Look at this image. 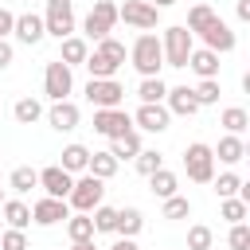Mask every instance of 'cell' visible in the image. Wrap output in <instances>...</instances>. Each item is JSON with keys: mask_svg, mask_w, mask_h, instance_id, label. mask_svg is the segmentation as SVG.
<instances>
[{"mask_svg": "<svg viewBox=\"0 0 250 250\" xmlns=\"http://www.w3.org/2000/svg\"><path fill=\"white\" fill-rule=\"evenodd\" d=\"M129 62H133V70L141 74V78H156L160 74V66H164V51H160V39L156 35H137L133 39V51H129Z\"/></svg>", "mask_w": 250, "mask_h": 250, "instance_id": "cell-1", "label": "cell"}, {"mask_svg": "<svg viewBox=\"0 0 250 250\" xmlns=\"http://www.w3.org/2000/svg\"><path fill=\"white\" fill-rule=\"evenodd\" d=\"M191 31L184 23H172L164 27V39H160V51H164V66H188V55H191Z\"/></svg>", "mask_w": 250, "mask_h": 250, "instance_id": "cell-2", "label": "cell"}, {"mask_svg": "<svg viewBox=\"0 0 250 250\" xmlns=\"http://www.w3.org/2000/svg\"><path fill=\"white\" fill-rule=\"evenodd\" d=\"M184 168H188V180L211 184V180H215V152H211V145L191 141V145L184 148Z\"/></svg>", "mask_w": 250, "mask_h": 250, "instance_id": "cell-3", "label": "cell"}, {"mask_svg": "<svg viewBox=\"0 0 250 250\" xmlns=\"http://www.w3.org/2000/svg\"><path fill=\"white\" fill-rule=\"evenodd\" d=\"M102 195H105V180H98V176L82 172V176L74 180V188H70L66 203H70L74 211H94V207L102 203Z\"/></svg>", "mask_w": 250, "mask_h": 250, "instance_id": "cell-4", "label": "cell"}, {"mask_svg": "<svg viewBox=\"0 0 250 250\" xmlns=\"http://www.w3.org/2000/svg\"><path fill=\"white\" fill-rule=\"evenodd\" d=\"M113 23H117V4L113 0H94V8H90V16L82 20V31H86V39H105L109 31H113Z\"/></svg>", "mask_w": 250, "mask_h": 250, "instance_id": "cell-5", "label": "cell"}, {"mask_svg": "<svg viewBox=\"0 0 250 250\" xmlns=\"http://www.w3.org/2000/svg\"><path fill=\"white\" fill-rule=\"evenodd\" d=\"M43 31H47V35H55V39L74 35V4H70V0H47Z\"/></svg>", "mask_w": 250, "mask_h": 250, "instance_id": "cell-6", "label": "cell"}, {"mask_svg": "<svg viewBox=\"0 0 250 250\" xmlns=\"http://www.w3.org/2000/svg\"><path fill=\"white\" fill-rule=\"evenodd\" d=\"M86 102L94 109H113V105L125 102V86L117 78H90L86 82Z\"/></svg>", "mask_w": 250, "mask_h": 250, "instance_id": "cell-7", "label": "cell"}, {"mask_svg": "<svg viewBox=\"0 0 250 250\" xmlns=\"http://www.w3.org/2000/svg\"><path fill=\"white\" fill-rule=\"evenodd\" d=\"M43 94L51 98V102H62V98H70L74 94V74H70V66L66 62H47V70H43Z\"/></svg>", "mask_w": 250, "mask_h": 250, "instance_id": "cell-8", "label": "cell"}, {"mask_svg": "<svg viewBox=\"0 0 250 250\" xmlns=\"http://www.w3.org/2000/svg\"><path fill=\"white\" fill-rule=\"evenodd\" d=\"M117 20H125L137 31H152L160 20V8H152L148 0H125V4H117Z\"/></svg>", "mask_w": 250, "mask_h": 250, "instance_id": "cell-9", "label": "cell"}, {"mask_svg": "<svg viewBox=\"0 0 250 250\" xmlns=\"http://www.w3.org/2000/svg\"><path fill=\"white\" fill-rule=\"evenodd\" d=\"M133 129V117L121 109V105H113V109H94V133H102V137H121V133H129Z\"/></svg>", "mask_w": 250, "mask_h": 250, "instance_id": "cell-10", "label": "cell"}, {"mask_svg": "<svg viewBox=\"0 0 250 250\" xmlns=\"http://www.w3.org/2000/svg\"><path fill=\"white\" fill-rule=\"evenodd\" d=\"M168 121H172V113L164 109V102H141V109L133 113V125L145 133H164Z\"/></svg>", "mask_w": 250, "mask_h": 250, "instance_id": "cell-11", "label": "cell"}, {"mask_svg": "<svg viewBox=\"0 0 250 250\" xmlns=\"http://www.w3.org/2000/svg\"><path fill=\"white\" fill-rule=\"evenodd\" d=\"M66 215H70V203H66V199H55V195H43V199L31 207V223H39V227L66 223Z\"/></svg>", "mask_w": 250, "mask_h": 250, "instance_id": "cell-12", "label": "cell"}, {"mask_svg": "<svg viewBox=\"0 0 250 250\" xmlns=\"http://www.w3.org/2000/svg\"><path fill=\"white\" fill-rule=\"evenodd\" d=\"M199 39H203V47H211L215 55H227V51H234V31H230V27H227L219 16H215V20H211V23L199 31Z\"/></svg>", "mask_w": 250, "mask_h": 250, "instance_id": "cell-13", "label": "cell"}, {"mask_svg": "<svg viewBox=\"0 0 250 250\" xmlns=\"http://www.w3.org/2000/svg\"><path fill=\"white\" fill-rule=\"evenodd\" d=\"M39 188H43L47 195H55V199H66V195H70V188H74V176H70L66 168L51 164V168H43V172H39Z\"/></svg>", "mask_w": 250, "mask_h": 250, "instance_id": "cell-14", "label": "cell"}, {"mask_svg": "<svg viewBox=\"0 0 250 250\" xmlns=\"http://www.w3.org/2000/svg\"><path fill=\"white\" fill-rule=\"evenodd\" d=\"M12 35L23 43V47H35L47 31H43V16H35V12H23V16H16V23H12Z\"/></svg>", "mask_w": 250, "mask_h": 250, "instance_id": "cell-15", "label": "cell"}, {"mask_svg": "<svg viewBox=\"0 0 250 250\" xmlns=\"http://www.w3.org/2000/svg\"><path fill=\"white\" fill-rule=\"evenodd\" d=\"M164 109L176 113V117H191V113H199V102H195L191 86H172L164 94Z\"/></svg>", "mask_w": 250, "mask_h": 250, "instance_id": "cell-16", "label": "cell"}, {"mask_svg": "<svg viewBox=\"0 0 250 250\" xmlns=\"http://www.w3.org/2000/svg\"><path fill=\"white\" fill-rule=\"evenodd\" d=\"M47 121H51V129H59V133H70V129H78L82 113H78V105H74L70 98H62V102H55V105L47 109Z\"/></svg>", "mask_w": 250, "mask_h": 250, "instance_id": "cell-17", "label": "cell"}, {"mask_svg": "<svg viewBox=\"0 0 250 250\" xmlns=\"http://www.w3.org/2000/svg\"><path fill=\"white\" fill-rule=\"evenodd\" d=\"M188 66H191L199 78H219V55H215L211 47H191Z\"/></svg>", "mask_w": 250, "mask_h": 250, "instance_id": "cell-18", "label": "cell"}, {"mask_svg": "<svg viewBox=\"0 0 250 250\" xmlns=\"http://www.w3.org/2000/svg\"><path fill=\"white\" fill-rule=\"evenodd\" d=\"M141 227H145V215H141L137 207H117L113 234H121V238H137V234H141Z\"/></svg>", "mask_w": 250, "mask_h": 250, "instance_id": "cell-19", "label": "cell"}, {"mask_svg": "<svg viewBox=\"0 0 250 250\" xmlns=\"http://www.w3.org/2000/svg\"><path fill=\"white\" fill-rule=\"evenodd\" d=\"M0 211H4V223H8L12 230H27V227H31V207H27V203H20V199H4Z\"/></svg>", "mask_w": 250, "mask_h": 250, "instance_id": "cell-20", "label": "cell"}, {"mask_svg": "<svg viewBox=\"0 0 250 250\" xmlns=\"http://www.w3.org/2000/svg\"><path fill=\"white\" fill-rule=\"evenodd\" d=\"M59 43H62V55H59V62H66L70 70L86 62V55H90L86 39H78V35H66V39H59Z\"/></svg>", "mask_w": 250, "mask_h": 250, "instance_id": "cell-21", "label": "cell"}, {"mask_svg": "<svg viewBox=\"0 0 250 250\" xmlns=\"http://www.w3.org/2000/svg\"><path fill=\"white\" fill-rule=\"evenodd\" d=\"M223 164H238L242 156H246V145H242V137L238 133H227V137H219V148H211Z\"/></svg>", "mask_w": 250, "mask_h": 250, "instance_id": "cell-22", "label": "cell"}, {"mask_svg": "<svg viewBox=\"0 0 250 250\" xmlns=\"http://www.w3.org/2000/svg\"><path fill=\"white\" fill-rule=\"evenodd\" d=\"M66 234H70V242H90V238H94V219H90V211L66 215Z\"/></svg>", "mask_w": 250, "mask_h": 250, "instance_id": "cell-23", "label": "cell"}, {"mask_svg": "<svg viewBox=\"0 0 250 250\" xmlns=\"http://www.w3.org/2000/svg\"><path fill=\"white\" fill-rule=\"evenodd\" d=\"M109 152L117 156V164H121V160H133V156L141 152V137H137V129H129V133H121V137H113V145H109Z\"/></svg>", "mask_w": 250, "mask_h": 250, "instance_id": "cell-24", "label": "cell"}, {"mask_svg": "<svg viewBox=\"0 0 250 250\" xmlns=\"http://www.w3.org/2000/svg\"><path fill=\"white\" fill-rule=\"evenodd\" d=\"M86 172H90V176H98V180H109V176L117 172V156H113L109 148H105V152H90Z\"/></svg>", "mask_w": 250, "mask_h": 250, "instance_id": "cell-25", "label": "cell"}, {"mask_svg": "<svg viewBox=\"0 0 250 250\" xmlns=\"http://www.w3.org/2000/svg\"><path fill=\"white\" fill-rule=\"evenodd\" d=\"M86 160H90V148H86V145H66L59 168H66V172L74 176V172H86Z\"/></svg>", "mask_w": 250, "mask_h": 250, "instance_id": "cell-26", "label": "cell"}, {"mask_svg": "<svg viewBox=\"0 0 250 250\" xmlns=\"http://www.w3.org/2000/svg\"><path fill=\"white\" fill-rule=\"evenodd\" d=\"M148 188H152V195H160V199H168V195H176V188H180V180H176V172H168V168H156V172L148 176Z\"/></svg>", "mask_w": 250, "mask_h": 250, "instance_id": "cell-27", "label": "cell"}, {"mask_svg": "<svg viewBox=\"0 0 250 250\" xmlns=\"http://www.w3.org/2000/svg\"><path fill=\"white\" fill-rule=\"evenodd\" d=\"M8 188H12V191H16V195H27V191H31V188H39V172H35V168H27V164H23V168H16V172H12V176H8Z\"/></svg>", "mask_w": 250, "mask_h": 250, "instance_id": "cell-28", "label": "cell"}, {"mask_svg": "<svg viewBox=\"0 0 250 250\" xmlns=\"http://www.w3.org/2000/svg\"><path fill=\"white\" fill-rule=\"evenodd\" d=\"M82 66H86V70H90V78H113V74H117V70H121V66H117V62H109V59H105V55H98V51H90V55H86V62H82Z\"/></svg>", "mask_w": 250, "mask_h": 250, "instance_id": "cell-29", "label": "cell"}, {"mask_svg": "<svg viewBox=\"0 0 250 250\" xmlns=\"http://www.w3.org/2000/svg\"><path fill=\"white\" fill-rule=\"evenodd\" d=\"M246 211H250V203H246V199H238V195L219 199V215H223L227 223H246Z\"/></svg>", "mask_w": 250, "mask_h": 250, "instance_id": "cell-30", "label": "cell"}, {"mask_svg": "<svg viewBox=\"0 0 250 250\" xmlns=\"http://www.w3.org/2000/svg\"><path fill=\"white\" fill-rule=\"evenodd\" d=\"M215 16H219V12H215L211 4H195V8L188 12V23H184V27H188L191 35H199V31H203V27H207V23L215 20Z\"/></svg>", "mask_w": 250, "mask_h": 250, "instance_id": "cell-31", "label": "cell"}, {"mask_svg": "<svg viewBox=\"0 0 250 250\" xmlns=\"http://www.w3.org/2000/svg\"><path fill=\"white\" fill-rule=\"evenodd\" d=\"M12 113H16V121H20V125H35V121L43 117V105H39L35 98H20V102L12 105Z\"/></svg>", "mask_w": 250, "mask_h": 250, "instance_id": "cell-32", "label": "cell"}, {"mask_svg": "<svg viewBox=\"0 0 250 250\" xmlns=\"http://www.w3.org/2000/svg\"><path fill=\"white\" fill-rule=\"evenodd\" d=\"M219 125H223L227 133H242V129L250 125V113H246L242 105H227V109H223V117H219Z\"/></svg>", "mask_w": 250, "mask_h": 250, "instance_id": "cell-33", "label": "cell"}, {"mask_svg": "<svg viewBox=\"0 0 250 250\" xmlns=\"http://www.w3.org/2000/svg\"><path fill=\"white\" fill-rule=\"evenodd\" d=\"M90 219H94V234H113V223H117V207H105V203H98V207L90 211Z\"/></svg>", "mask_w": 250, "mask_h": 250, "instance_id": "cell-34", "label": "cell"}, {"mask_svg": "<svg viewBox=\"0 0 250 250\" xmlns=\"http://www.w3.org/2000/svg\"><path fill=\"white\" fill-rule=\"evenodd\" d=\"M164 94H168V86L160 82V74L156 78H141V86H137V98L141 102H164Z\"/></svg>", "mask_w": 250, "mask_h": 250, "instance_id": "cell-35", "label": "cell"}, {"mask_svg": "<svg viewBox=\"0 0 250 250\" xmlns=\"http://www.w3.org/2000/svg\"><path fill=\"white\" fill-rule=\"evenodd\" d=\"M191 94H195L199 105H215L223 90H219V78H199V86H191Z\"/></svg>", "mask_w": 250, "mask_h": 250, "instance_id": "cell-36", "label": "cell"}, {"mask_svg": "<svg viewBox=\"0 0 250 250\" xmlns=\"http://www.w3.org/2000/svg\"><path fill=\"white\" fill-rule=\"evenodd\" d=\"M133 164H137V172H141V176H152L156 168H164V156H160L156 148H141V152L133 156Z\"/></svg>", "mask_w": 250, "mask_h": 250, "instance_id": "cell-37", "label": "cell"}, {"mask_svg": "<svg viewBox=\"0 0 250 250\" xmlns=\"http://www.w3.org/2000/svg\"><path fill=\"white\" fill-rule=\"evenodd\" d=\"M98 55H105L109 62H117V66H125V43H117L113 35H105V39H98V47H94Z\"/></svg>", "mask_w": 250, "mask_h": 250, "instance_id": "cell-38", "label": "cell"}, {"mask_svg": "<svg viewBox=\"0 0 250 250\" xmlns=\"http://www.w3.org/2000/svg\"><path fill=\"white\" fill-rule=\"evenodd\" d=\"M211 242H215L211 227H203V223L188 227V250H211Z\"/></svg>", "mask_w": 250, "mask_h": 250, "instance_id": "cell-39", "label": "cell"}, {"mask_svg": "<svg viewBox=\"0 0 250 250\" xmlns=\"http://www.w3.org/2000/svg\"><path fill=\"white\" fill-rule=\"evenodd\" d=\"M211 184H215V195H219V199L238 195V188H242V180H238L234 172H223V176H219V180H211Z\"/></svg>", "mask_w": 250, "mask_h": 250, "instance_id": "cell-40", "label": "cell"}, {"mask_svg": "<svg viewBox=\"0 0 250 250\" xmlns=\"http://www.w3.org/2000/svg\"><path fill=\"white\" fill-rule=\"evenodd\" d=\"M191 215V203L184 195H168L164 199V219H188Z\"/></svg>", "mask_w": 250, "mask_h": 250, "instance_id": "cell-41", "label": "cell"}, {"mask_svg": "<svg viewBox=\"0 0 250 250\" xmlns=\"http://www.w3.org/2000/svg\"><path fill=\"white\" fill-rule=\"evenodd\" d=\"M0 250H27V234H23V230H12V227H8V230L0 234Z\"/></svg>", "mask_w": 250, "mask_h": 250, "instance_id": "cell-42", "label": "cell"}, {"mask_svg": "<svg viewBox=\"0 0 250 250\" xmlns=\"http://www.w3.org/2000/svg\"><path fill=\"white\" fill-rule=\"evenodd\" d=\"M230 250H250V227L246 223H230Z\"/></svg>", "mask_w": 250, "mask_h": 250, "instance_id": "cell-43", "label": "cell"}, {"mask_svg": "<svg viewBox=\"0 0 250 250\" xmlns=\"http://www.w3.org/2000/svg\"><path fill=\"white\" fill-rule=\"evenodd\" d=\"M12 23H16V16H12L8 8H0V39H8V35H12Z\"/></svg>", "mask_w": 250, "mask_h": 250, "instance_id": "cell-44", "label": "cell"}, {"mask_svg": "<svg viewBox=\"0 0 250 250\" xmlns=\"http://www.w3.org/2000/svg\"><path fill=\"white\" fill-rule=\"evenodd\" d=\"M12 55H16V51H12V43H8V39H0V70H4V66H12Z\"/></svg>", "mask_w": 250, "mask_h": 250, "instance_id": "cell-45", "label": "cell"}, {"mask_svg": "<svg viewBox=\"0 0 250 250\" xmlns=\"http://www.w3.org/2000/svg\"><path fill=\"white\" fill-rule=\"evenodd\" d=\"M234 12H238V20L246 23V20H250V0H238V4H234Z\"/></svg>", "mask_w": 250, "mask_h": 250, "instance_id": "cell-46", "label": "cell"}, {"mask_svg": "<svg viewBox=\"0 0 250 250\" xmlns=\"http://www.w3.org/2000/svg\"><path fill=\"white\" fill-rule=\"evenodd\" d=\"M109 250H141V246H137V242H133V238H117V242H113V246H109Z\"/></svg>", "mask_w": 250, "mask_h": 250, "instance_id": "cell-47", "label": "cell"}, {"mask_svg": "<svg viewBox=\"0 0 250 250\" xmlns=\"http://www.w3.org/2000/svg\"><path fill=\"white\" fill-rule=\"evenodd\" d=\"M70 250H98V246H94V238H90V242H74Z\"/></svg>", "mask_w": 250, "mask_h": 250, "instance_id": "cell-48", "label": "cell"}, {"mask_svg": "<svg viewBox=\"0 0 250 250\" xmlns=\"http://www.w3.org/2000/svg\"><path fill=\"white\" fill-rule=\"evenodd\" d=\"M148 4H152V8H172L176 0H148Z\"/></svg>", "mask_w": 250, "mask_h": 250, "instance_id": "cell-49", "label": "cell"}, {"mask_svg": "<svg viewBox=\"0 0 250 250\" xmlns=\"http://www.w3.org/2000/svg\"><path fill=\"white\" fill-rule=\"evenodd\" d=\"M0 203H4V188H0Z\"/></svg>", "mask_w": 250, "mask_h": 250, "instance_id": "cell-50", "label": "cell"}]
</instances>
